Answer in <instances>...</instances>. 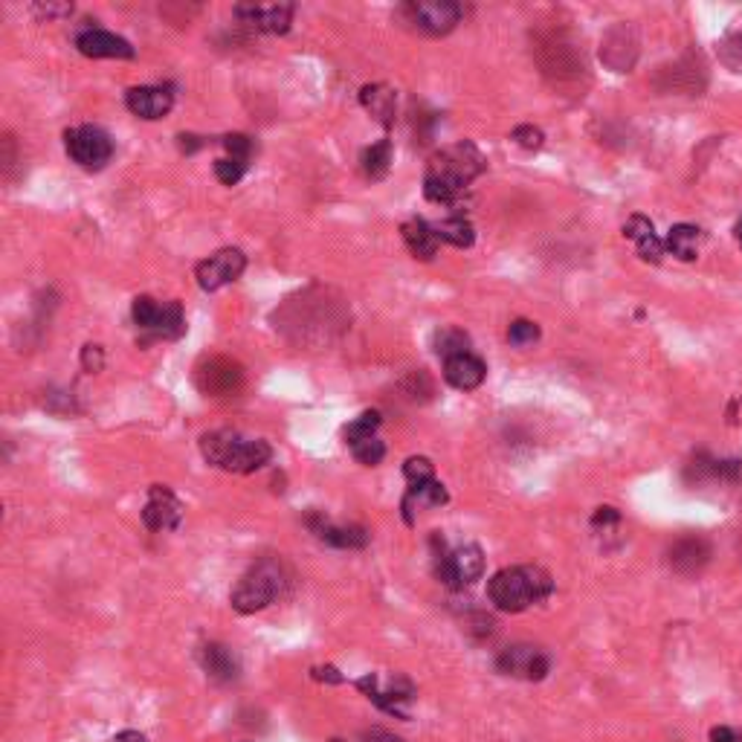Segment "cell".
Segmentation results:
<instances>
[{
  "label": "cell",
  "mask_w": 742,
  "mask_h": 742,
  "mask_svg": "<svg viewBox=\"0 0 742 742\" xmlns=\"http://www.w3.org/2000/svg\"><path fill=\"white\" fill-rule=\"evenodd\" d=\"M554 592L551 574L537 566H511L496 571L487 583L490 603L502 612H525L534 603H543Z\"/></svg>",
  "instance_id": "cell-4"
},
{
  "label": "cell",
  "mask_w": 742,
  "mask_h": 742,
  "mask_svg": "<svg viewBox=\"0 0 742 742\" xmlns=\"http://www.w3.org/2000/svg\"><path fill=\"white\" fill-rule=\"evenodd\" d=\"M377 427H380V412H363L360 418H354V421L345 427V441H354V438L374 435Z\"/></svg>",
  "instance_id": "cell-33"
},
{
  "label": "cell",
  "mask_w": 742,
  "mask_h": 742,
  "mask_svg": "<svg viewBox=\"0 0 742 742\" xmlns=\"http://www.w3.org/2000/svg\"><path fill=\"white\" fill-rule=\"evenodd\" d=\"M487 377V366L473 354V351H467V354H456V357H450V360H444V380L458 389V392H473V389H479L482 383H485Z\"/></svg>",
  "instance_id": "cell-17"
},
{
  "label": "cell",
  "mask_w": 742,
  "mask_h": 742,
  "mask_svg": "<svg viewBox=\"0 0 742 742\" xmlns=\"http://www.w3.org/2000/svg\"><path fill=\"white\" fill-rule=\"evenodd\" d=\"M195 383H198L200 392L209 395V398H232L244 386V369H241V363L229 360L224 354H212V357H203L198 363Z\"/></svg>",
  "instance_id": "cell-9"
},
{
  "label": "cell",
  "mask_w": 742,
  "mask_h": 742,
  "mask_svg": "<svg viewBox=\"0 0 742 742\" xmlns=\"http://www.w3.org/2000/svg\"><path fill=\"white\" fill-rule=\"evenodd\" d=\"M360 169L369 180H383L389 169H392V143L389 140H380V143L369 145L363 154H360Z\"/></svg>",
  "instance_id": "cell-26"
},
{
  "label": "cell",
  "mask_w": 742,
  "mask_h": 742,
  "mask_svg": "<svg viewBox=\"0 0 742 742\" xmlns=\"http://www.w3.org/2000/svg\"><path fill=\"white\" fill-rule=\"evenodd\" d=\"M403 241H406V247H409V253L415 258H421V261H432L435 253H438V235H435V227H429L427 221H421V218H412V221H406L403 227Z\"/></svg>",
  "instance_id": "cell-23"
},
{
  "label": "cell",
  "mask_w": 742,
  "mask_h": 742,
  "mask_svg": "<svg viewBox=\"0 0 742 742\" xmlns=\"http://www.w3.org/2000/svg\"><path fill=\"white\" fill-rule=\"evenodd\" d=\"M592 525L595 528H603V531H609V528H615V525H621V514L615 511V508H598V514L592 516Z\"/></svg>",
  "instance_id": "cell-38"
},
{
  "label": "cell",
  "mask_w": 742,
  "mask_h": 742,
  "mask_svg": "<svg viewBox=\"0 0 742 742\" xmlns=\"http://www.w3.org/2000/svg\"><path fill=\"white\" fill-rule=\"evenodd\" d=\"M499 673L511 676V679H525V682H543L551 670V661L540 647L534 644H514L505 647L499 658H496Z\"/></svg>",
  "instance_id": "cell-10"
},
{
  "label": "cell",
  "mask_w": 742,
  "mask_h": 742,
  "mask_svg": "<svg viewBox=\"0 0 742 742\" xmlns=\"http://www.w3.org/2000/svg\"><path fill=\"white\" fill-rule=\"evenodd\" d=\"M716 482H722V485H731V487H742L740 458H725V461H719V479H716Z\"/></svg>",
  "instance_id": "cell-35"
},
{
  "label": "cell",
  "mask_w": 742,
  "mask_h": 742,
  "mask_svg": "<svg viewBox=\"0 0 742 742\" xmlns=\"http://www.w3.org/2000/svg\"><path fill=\"white\" fill-rule=\"evenodd\" d=\"M200 453L212 467H221L227 473H256L273 458V447L235 429H215L200 438Z\"/></svg>",
  "instance_id": "cell-2"
},
{
  "label": "cell",
  "mask_w": 742,
  "mask_h": 742,
  "mask_svg": "<svg viewBox=\"0 0 742 742\" xmlns=\"http://www.w3.org/2000/svg\"><path fill=\"white\" fill-rule=\"evenodd\" d=\"M111 742H145V737L140 731H122V734H116Z\"/></svg>",
  "instance_id": "cell-42"
},
{
  "label": "cell",
  "mask_w": 742,
  "mask_h": 742,
  "mask_svg": "<svg viewBox=\"0 0 742 742\" xmlns=\"http://www.w3.org/2000/svg\"><path fill=\"white\" fill-rule=\"evenodd\" d=\"M360 105L369 111L380 125H392L395 114H398V96L389 85H366L360 90Z\"/></svg>",
  "instance_id": "cell-22"
},
{
  "label": "cell",
  "mask_w": 742,
  "mask_h": 742,
  "mask_svg": "<svg viewBox=\"0 0 742 742\" xmlns=\"http://www.w3.org/2000/svg\"><path fill=\"white\" fill-rule=\"evenodd\" d=\"M711 563V545L702 537H682L679 543L670 548V566L679 574H699Z\"/></svg>",
  "instance_id": "cell-19"
},
{
  "label": "cell",
  "mask_w": 742,
  "mask_h": 742,
  "mask_svg": "<svg viewBox=\"0 0 742 742\" xmlns=\"http://www.w3.org/2000/svg\"><path fill=\"white\" fill-rule=\"evenodd\" d=\"M35 9H38V12H44V15L50 18V15H67L73 6H35Z\"/></svg>",
  "instance_id": "cell-43"
},
{
  "label": "cell",
  "mask_w": 742,
  "mask_h": 742,
  "mask_svg": "<svg viewBox=\"0 0 742 742\" xmlns=\"http://www.w3.org/2000/svg\"><path fill=\"white\" fill-rule=\"evenodd\" d=\"M737 238H740V247H742V221H740V227H737Z\"/></svg>",
  "instance_id": "cell-44"
},
{
  "label": "cell",
  "mask_w": 742,
  "mask_h": 742,
  "mask_svg": "<svg viewBox=\"0 0 742 742\" xmlns=\"http://www.w3.org/2000/svg\"><path fill=\"white\" fill-rule=\"evenodd\" d=\"M316 679H328V682H343V676H337V670L334 667H319L314 670Z\"/></svg>",
  "instance_id": "cell-41"
},
{
  "label": "cell",
  "mask_w": 742,
  "mask_h": 742,
  "mask_svg": "<svg viewBox=\"0 0 742 742\" xmlns=\"http://www.w3.org/2000/svg\"><path fill=\"white\" fill-rule=\"evenodd\" d=\"M200 667L206 670V676L209 679H215V682H235L238 679V670H241V664H238V656L229 650L227 644H203L200 647Z\"/></svg>",
  "instance_id": "cell-20"
},
{
  "label": "cell",
  "mask_w": 742,
  "mask_h": 742,
  "mask_svg": "<svg viewBox=\"0 0 742 742\" xmlns=\"http://www.w3.org/2000/svg\"><path fill=\"white\" fill-rule=\"evenodd\" d=\"M221 145L227 148L232 160H241V163H250L253 151H256V143L247 134H227V137H221Z\"/></svg>",
  "instance_id": "cell-32"
},
{
  "label": "cell",
  "mask_w": 742,
  "mask_h": 742,
  "mask_svg": "<svg viewBox=\"0 0 742 742\" xmlns=\"http://www.w3.org/2000/svg\"><path fill=\"white\" fill-rule=\"evenodd\" d=\"M400 15L409 27L424 35H447L458 27L464 12L453 0H415L400 6Z\"/></svg>",
  "instance_id": "cell-8"
},
{
  "label": "cell",
  "mask_w": 742,
  "mask_h": 742,
  "mask_svg": "<svg viewBox=\"0 0 742 742\" xmlns=\"http://www.w3.org/2000/svg\"><path fill=\"white\" fill-rule=\"evenodd\" d=\"M247 267V256L235 247H224L209 258H203L195 267V279H198L200 290H221V287L232 285Z\"/></svg>",
  "instance_id": "cell-11"
},
{
  "label": "cell",
  "mask_w": 742,
  "mask_h": 742,
  "mask_svg": "<svg viewBox=\"0 0 742 742\" xmlns=\"http://www.w3.org/2000/svg\"><path fill=\"white\" fill-rule=\"evenodd\" d=\"M432 563H435V574L444 586L450 589H467L473 586L482 571H485V554L479 545H458V548H447L444 540L435 534L432 537Z\"/></svg>",
  "instance_id": "cell-5"
},
{
  "label": "cell",
  "mask_w": 742,
  "mask_h": 742,
  "mask_svg": "<svg viewBox=\"0 0 742 742\" xmlns=\"http://www.w3.org/2000/svg\"><path fill=\"white\" fill-rule=\"evenodd\" d=\"M76 50L87 58H134V47L105 29H85L76 35Z\"/></svg>",
  "instance_id": "cell-16"
},
{
  "label": "cell",
  "mask_w": 742,
  "mask_h": 742,
  "mask_svg": "<svg viewBox=\"0 0 742 742\" xmlns=\"http://www.w3.org/2000/svg\"><path fill=\"white\" fill-rule=\"evenodd\" d=\"M125 105H128L131 114L140 116V119H163L172 111L174 93L169 87L160 85L131 87L128 96H125Z\"/></svg>",
  "instance_id": "cell-15"
},
{
  "label": "cell",
  "mask_w": 742,
  "mask_h": 742,
  "mask_svg": "<svg viewBox=\"0 0 742 742\" xmlns=\"http://www.w3.org/2000/svg\"><path fill=\"white\" fill-rule=\"evenodd\" d=\"M235 15L250 24V27L261 29V32H287L290 21H293V6L290 3H273V6H235Z\"/></svg>",
  "instance_id": "cell-18"
},
{
  "label": "cell",
  "mask_w": 742,
  "mask_h": 742,
  "mask_svg": "<svg viewBox=\"0 0 742 742\" xmlns=\"http://www.w3.org/2000/svg\"><path fill=\"white\" fill-rule=\"evenodd\" d=\"M435 235H438V241H444V244H453L458 250H464V247H473V241H476V229L473 224L467 221V218H447V221H441V224H435Z\"/></svg>",
  "instance_id": "cell-27"
},
{
  "label": "cell",
  "mask_w": 742,
  "mask_h": 742,
  "mask_svg": "<svg viewBox=\"0 0 742 742\" xmlns=\"http://www.w3.org/2000/svg\"><path fill=\"white\" fill-rule=\"evenodd\" d=\"M64 148H67L70 160L87 172L105 169L114 157V140L99 125H76V128L64 131Z\"/></svg>",
  "instance_id": "cell-7"
},
{
  "label": "cell",
  "mask_w": 742,
  "mask_h": 742,
  "mask_svg": "<svg viewBox=\"0 0 742 742\" xmlns=\"http://www.w3.org/2000/svg\"><path fill=\"white\" fill-rule=\"evenodd\" d=\"M290 580H293V574H290L282 557H261L238 580V586L232 589V598H229L232 600V609L241 612V615L261 612V609H267L270 603H276L285 595L290 589Z\"/></svg>",
  "instance_id": "cell-3"
},
{
  "label": "cell",
  "mask_w": 742,
  "mask_h": 742,
  "mask_svg": "<svg viewBox=\"0 0 742 742\" xmlns=\"http://www.w3.org/2000/svg\"><path fill=\"white\" fill-rule=\"evenodd\" d=\"M508 340L516 348H528V345H534L540 340V328L531 319H516V322H511V328H508Z\"/></svg>",
  "instance_id": "cell-30"
},
{
  "label": "cell",
  "mask_w": 742,
  "mask_h": 742,
  "mask_svg": "<svg viewBox=\"0 0 742 742\" xmlns=\"http://www.w3.org/2000/svg\"><path fill=\"white\" fill-rule=\"evenodd\" d=\"M702 238H705V235H702V229L699 227H693V224H676V227L670 229L664 247L679 258V261H693V258L699 256Z\"/></svg>",
  "instance_id": "cell-25"
},
{
  "label": "cell",
  "mask_w": 742,
  "mask_h": 742,
  "mask_svg": "<svg viewBox=\"0 0 742 742\" xmlns=\"http://www.w3.org/2000/svg\"><path fill=\"white\" fill-rule=\"evenodd\" d=\"M403 476L409 487L412 485H424V482H432L435 479V470H432V461L424 456H412L406 464H403Z\"/></svg>",
  "instance_id": "cell-31"
},
{
  "label": "cell",
  "mask_w": 742,
  "mask_h": 742,
  "mask_svg": "<svg viewBox=\"0 0 742 742\" xmlns=\"http://www.w3.org/2000/svg\"><path fill=\"white\" fill-rule=\"evenodd\" d=\"M134 325L148 334L151 340H177L186 334V316L180 302H157L151 296H137L134 299Z\"/></svg>",
  "instance_id": "cell-6"
},
{
  "label": "cell",
  "mask_w": 742,
  "mask_h": 742,
  "mask_svg": "<svg viewBox=\"0 0 742 742\" xmlns=\"http://www.w3.org/2000/svg\"><path fill=\"white\" fill-rule=\"evenodd\" d=\"M514 140L528 151H537L543 145V131L534 125H519V128H514Z\"/></svg>",
  "instance_id": "cell-36"
},
{
  "label": "cell",
  "mask_w": 742,
  "mask_h": 742,
  "mask_svg": "<svg viewBox=\"0 0 742 742\" xmlns=\"http://www.w3.org/2000/svg\"><path fill=\"white\" fill-rule=\"evenodd\" d=\"M435 351L444 360H450L456 354H467L470 351V337L464 331H458V328H441L435 334Z\"/></svg>",
  "instance_id": "cell-28"
},
{
  "label": "cell",
  "mask_w": 742,
  "mask_h": 742,
  "mask_svg": "<svg viewBox=\"0 0 742 742\" xmlns=\"http://www.w3.org/2000/svg\"><path fill=\"white\" fill-rule=\"evenodd\" d=\"M357 687L369 696L374 705H380L386 714H395L403 716L406 719V711H403V702H409L412 699V685L406 682V679H400V676H392V679H386V682H380L377 676H363Z\"/></svg>",
  "instance_id": "cell-13"
},
{
  "label": "cell",
  "mask_w": 742,
  "mask_h": 742,
  "mask_svg": "<svg viewBox=\"0 0 742 742\" xmlns=\"http://www.w3.org/2000/svg\"><path fill=\"white\" fill-rule=\"evenodd\" d=\"M308 528L314 531L322 543L334 545V548H366L369 545V531L360 525H337L325 514H308Z\"/></svg>",
  "instance_id": "cell-14"
},
{
  "label": "cell",
  "mask_w": 742,
  "mask_h": 742,
  "mask_svg": "<svg viewBox=\"0 0 742 742\" xmlns=\"http://www.w3.org/2000/svg\"><path fill=\"white\" fill-rule=\"evenodd\" d=\"M82 366H85V371H102V366H105V354H102V345H85L82 348Z\"/></svg>",
  "instance_id": "cell-37"
},
{
  "label": "cell",
  "mask_w": 742,
  "mask_h": 742,
  "mask_svg": "<svg viewBox=\"0 0 742 742\" xmlns=\"http://www.w3.org/2000/svg\"><path fill=\"white\" fill-rule=\"evenodd\" d=\"M183 519V505L166 485H154L148 490V502L143 508V522L148 531H174Z\"/></svg>",
  "instance_id": "cell-12"
},
{
  "label": "cell",
  "mask_w": 742,
  "mask_h": 742,
  "mask_svg": "<svg viewBox=\"0 0 742 742\" xmlns=\"http://www.w3.org/2000/svg\"><path fill=\"white\" fill-rule=\"evenodd\" d=\"M624 238H629L638 250V256L644 261H653L658 264L661 256H664V241L656 235V227L650 218L644 215H632L627 224H624Z\"/></svg>",
  "instance_id": "cell-21"
},
{
  "label": "cell",
  "mask_w": 742,
  "mask_h": 742,
  "mask_svg": "<svg viewBox=\"0 0 742 742\" xmlns=\"http://www.w3.org/2000/svg\"><path fill=\"white\" fill-rule=\"evenodd\" d=\"M177 140H180V148H183L186 154H192V151H198L200 145H203V143H200V137H192V134H180Z\"/></svg>",
  "instance_id": "cell-40"
},
{
  "label": "cell",
  "mask_w": 742,
  "mask_h": 742,
  "mask_svg": "<svg viewBox=\"0 0 742 742\" xmlns=\"http://www.w3.org/2000/svg\"><path fill=\"white\" fill-rule=\"evenodd\" d=\"M331 742H403L395 734H389V731H383V728H371V731H363L360 737H354V740H331Z\"/></svg>",
  "instance_id": "cell-39"
},
{
  "label": "cell",
  "mask_w": 742,
  "mask_h": 742,
  "mask_svg": "<svg viewBox=\"0 0 742 742\" xmlns=\"http://www.w3.org/2000/svg\"><path fill=\"white\" fill-rule=\"evenodd\" d=\"M345 444L351 447L354 458H357L360 464H366V467H374V464H380V461H383V456H386V447H383V441H380L377 435L354 438V441H345Z\"/></svg>",
  "instance_id": "cell-29"
},
{
  "label": "cell",
  "mask_w": 742,
  "mask_h": 742,
  "mask_svg": "<svg viewBox=\"0 0 742 742\" xmlns=\"http://www.w3.org/2000/svg\"><path fill=\"white\" fill-rule=\"evenodd\" d=\"M487 169L485 154L473 143H456L432 154L424 174V195L432 203H456Z\"/></svg>",
  "instance_id": "cell-1"
},
{
  "label": "cell",
  "mask_w": 742,
  "mask_h": 742,
  "mask_svg": "<svg viewBox=\"0 0 742 742\" xmlns=\"http://www.w3.org/2000/svg\"><path fill=\"white\" fill-rule=\"evenodd\" d=\"M247 166H250V163H241V160H232V157H221V160L215 163V177H218L224 186H235V183L244 177Z\"/></svg>",
  "instance_id": "cell-34"
},
{
  "label": "cell",
  "mask_w": 742,
  "mask_h": 742,
  "mask_svg": "<svg viewBox=\"0 0 742 742\" xmlns=\"http://www.w3.org/2000/svg\"><path fill=\"white\" fill-rule=\"evenodd\" d=\"M447 502V490L441 482H424V485H412L406 490V496H403V516H406V522H415V511H421V508H429V505H444Z\"/></svg>",
  "instance_id": "cell-24"
}]
</instances>
